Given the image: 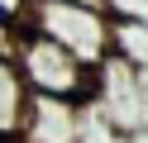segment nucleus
I'll return each instance as SVG.
<instances>
[{
    "label": "nucleus",
    "instance_id": "nucleus-1",
    "mask_svg": "<svg viewBox=\"0 0 148 143\" xmlns=\"http://www.w3.org/2000/svg\"><path fill=\"white\" fill-rule=\"evenodd\" d=\"M5 62L24 76L34 95H53V100H72V105H96L100 91V67H86L81 57H72L67 48H58L53 38L34 34H5Z\"/></svg>",
    "mask_w": 148,
    "mask_h": 143
},
{
    "label": "nucleus",
    "instance_id": "nucleus-2",
    "mask_svg": "<svg viewBox=\"0 0 148 143\" xmlns=\"http://www.w3.org/2000/svg\"><path fill=\"white\" fill-rule=\"evenodd\" d=\"M29 29L43 34V38H53L58 48H67V53L81 57L86 67H105V62H110V10H105V5L38 0Z\"/></svg>",
    "mask_w": 148,
    "mask_h": 143
},
{
    "label": "nucleus",
    "instance_id": "nucleus-3",
    "mask_svg": "<svg viewBox=\"0 0 148 143\" xmlns=\"http://www.w3.org/2000/svg\"><path fill=\"white\" fill-rule=\"evenodd\" d=\"M91 110L110 124L115 133H134L148 114V91H143V76L134 67H124L119 57H110L100 67V91H96V105Z\"/></svg>",
    "mask_w": 148,
    "mask_h": 143
},
{
    "label": "nucleus",
    "instance_id": "nucleus-4",
    "mask_svg": "<svg viewBox=\"0 0 148 143\" xmlns=\"http://www.w3.org/2000/svg\"><path fill=\"white\" fill-rule=\"evenodd\" d=\"M110 57L148 76V19L138 14H110Z\"/></svg>",
    "mask_w": 148,
    "mask_h": 143
},
{
    "label": "nucleus",
    "instance_id": "nucleus-5",
    "mask_svg": "<svg viewBox=\"0 0 148 143\" xmlns=\"http://www.w3.org/2000/svg\"><path fill=\"white\" fill-rule=\"evenodd\" d=\"M81 5H105V10H110V0H81Z\"/></svg>",
    "mask_w": 148,
    "mask_h": 143
}]
</instances>
